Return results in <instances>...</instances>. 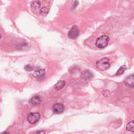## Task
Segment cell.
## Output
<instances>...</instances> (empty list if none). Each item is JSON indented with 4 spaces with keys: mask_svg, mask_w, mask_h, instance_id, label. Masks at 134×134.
I'll use <instances>...</instances> for the list:
<instances>
[{
    "mask_svg": "<svg viewBox=\"0 0 134 134\" xmlns=\"http://www.w3.org/2000/svg\"><path fill=\"white\" fill-rule=\"evenodd\" d=\"M109 40V38L107 35H102L96 39L95 46L99 49H103L108 45Z\"/></svg>",
    "mask_w": 134,
    "mask_h": 134,
    "instance_id": "cell-1",
    "label": "cell"
},
{
    "mask_svg": "<svg viewBox=\"0 0 134 134\" xmlns=\"http://www.w3.org/2000/svg\"><path fill=\"white\" fill-rule=\"evenodd\" d=\"M96 68L100 71H105L110 67L109 60L107 58H104L96 63Z\"/></svg>",
    "mask_w": 134,
    "mask_h": 134,
    "instance_id": "cell-2",
    "label": "cell"
},
{
    "mask_svg": "<svg viewBox=\"0 0 134 134\" xmlns=\"http://www.w3.org/2000/svg\"><path fill=\"white\" fill-rule=\"evenodd\" d=\"M40 114L39 113H31L27 116V120L31 124L36 123L40 119Z\"/></svg>",
    "mask_w": 134,
    "mask_h": 134,
    "instance_id": "cell-3",
    "label": "cell"
},
{
    "mask_svg": "<svg viewBox=\"0 0 134 134\" xmlns=\"http://www.w3.org/2000/svg\"><path fill=\"white\" fill-rule=\"evenodd\" d=\"M79 34V30L76 25L73 26L68 32V37L72 39H74L77 37Z\"/></svg>",
    "mask_w": 134,
    "mask_h": 134,
    "instance_id": "cell-4",
    "label": "cell"
},
{
    "mask_svg": "<svg viewBox=\"0 0 134 134\" xmlns=\"http://www.w3.org/2000/svg\"><path fill=\"white\" fill-rule=\"evenodd\" d=\"M53 111L55 114H61L64 109V107L63 104L60 103H56L52 107Z\"/></svg>",
    "mask_w": 134,
    "mask_h": 134,
    "instance_id": "cell-5",
    "label": "cell"
},
{
    "mask_svg": "<svg viewBox=\"0 0 134 134\" xmlns=\"http://www.w3.org/2000/svg\"><path fill=\"white\" fill-rule=\"evenodd\" d=\"M125 83L128 86L134 87V74L127 76L125 80Z\"/></svg>",
    "mask_w": 134,
    "mask_h": 134,
    "instance_id": "cell-6",
    "label": "cell"
},
{
    "mask_svg": "<svg viewBox=\"0 0 134 134\" xmlns=\"http://www.w3.org/2000/svg\"><path fill=\"white\" fill-rule=\"evenodd\" d=\"M41 99L39 96L36 95L33 96L29 100V103L32 105H37L41 103Z\"/></svg>",
    "mask_w": 134,
    "mask_h": 134,
    "instance_id": "cell-7",
    "label": "cell"
},
{
    "mask_svg": "<svg viewBox=\"0 0 134 134\" xmlns=\"http://www.w3.org/2000/svg\"><path fill=\"white\" fill-rule=\"evenodd\" d=\"M45 75V70L44 69H40L37 71H36L34 74L33 76L36 78H41Z\"/></svg>",
    "mask_w": 134,
    "mask_h": 134,
    "instance_id": "cell-8",
    "label": "cell"
},
{
    "mask_svg": "<svg viewBox=\"0 0 134 134\" xmlns=\"http://www.w3.org/2000/svg\"><path fill=\"white\" fill-rule=\"evenodd\" d=\"M65 82L63 80H60L57 82V83L54 85V88L56 91H59L62 89L65 85Z\"/></svg>",
    "mask_w": 134,
    "mask_h": 134,
    "instance_id": "cell-9",
    "label": "cell"
},
{
    "mask_svg": "<svg viewBox=\"0 0 134 134\" xmlns=\"http://www.w3.org/2000/svg\"><path fill=\"white\" fill-rule=\"evenodd\" d=\"M126 129L129 131L134 132V120L130 121L127 124Z\"/></svg>",
    "mask_w": 134,
    "mask_h": 134,
    "instance_id": "cell-10",
    "label": "cell"
},
{
    "mask_svg": "<svg viewBox=\"0 0 134 134\" xmlns=\"http://www.w3.org/2000/svg\"><path fill=\"white\" fill-rule=\"evenodd\" d=\"M41 5V2L39 1H34L31 3V8L34 9H37L39 8Z\"/></svg>",
    "mask_w": 134,
    "mask_h": 134,
    "instance_id": "cell-11",
    "label": "cell"
},
{
    "mask_svg": "<svg viewBox=\"0 0 134 134\" xmlns=\"http://www.w3.org/2000/svg\"><path fill=\"white\" fill-rule=\"evenodd\" d=\"M49 11V8L46 6L42 7L40 9V14L42 15H46V14H48V13Z\"/></svg>",
    "mask_w": 134,
    "mask_h": 134,
    "instance_id": "cell-12",
    "label": "cell"
},
{
    "mask_svg": "<svg viewBox=\"0 0 134 134\" xmlns=\"http://www.w3.org/2000/svg\"><path fill=\"white\" fill-rule=\"evenodd\" d=\"M82 76L84 79L87 80L90 79L92 76V74L89 71H86L82 75Z\"/></svg>",
    "mask_w": 134,
    "mask_h": 134,
    "instance_id": "cell-13",
    "label": "cell"
},
{
    "mask_svg": "<svg viewBox=\"0 0 134 134\" xmlns=\"http://www.w3.org/2000/svg\"><path fill=\"white\" fill-rule=\"evenodd\" d=\"M126 69V66L125 65H122L119 68V69L118 70L116 73V75H119L124 73L125 70Z\"/></svg>",
    "mask_w": 134,
    "mask_h": 134,
    "instance_id": "cell-14",
    "label": "cell"
},
{
    "mask_svg": "<svg viewBox=\"0 0 134 134\" xmlns=\"http://www.w3.org/2000/svg\"><path fill=\"white\" fill-rule=\"evenodd\" d=\"M25 70H26L27 71H31L32 70H34L33 68L30 66V65H26L25 66Z\"/></svg>",
    "mask_w": 134,
    "mask_h": 134,
    "instance_id": "cell-15",
    "label": "cell"
},
{
    "mask_svg": "<svg viewBox=\"0 0 134 134\" xmlns=\"http://www.w3.org/2000/svg\"><path fill=\"white\" fill-rule=\"evenodd\" d=\"M35 134H45V131L44 130H40L36 132Z\"/></svg>",
    "mask_w": 134,
    "mask_h": 134,
    "instance_id": "cell-16",
    "label": "cell"
},
{
    "mask_svg": "<svg viewBox=\"0 0 134 134\" xmlns=\"http://www.w3.org/2000/svg\"><path fill=\"white\" fill-rule=\"evenodd\" d=\"M1 134H10V133H9L8 132H7V131H5V132H2Z\"/></svg>",
    "mask_w": 134,
    "mask_h": 134,
    "instance_id": "cell-17",
    "label": "cell"
},
{
    "mask_svg": "<svg viewBox=\"0 0 134 134\" xmlns=\"http://www.w3.org/2000/svg\"><path fill=\"white\" fill-rule=\"evenodd\" d=\"M133 34H134V32H133Z\"/></svg>",
    "mask_w": 134,
    "mask_h": 134,
    "instance_id": "cell-18",
    "label": "cell"
}]
</instances>
